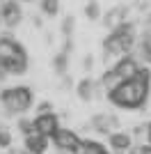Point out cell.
I'll list each match as a JSON object with an SVG mask.
<instances>
[{
    "label": "cell",
    "instance_id": "3957f363",
    "mask_svg": "<svg viewBox=\"0 0 151 154\" xmlns=\"http://www.w3.org/2000/svg\"><path fill=\"white\" fill-rule=\"evenodd\" d=\"M30 58L25 48L14 37H0V69H5L9 76H21L28 71Z\"/></svg>",
    "mask_w": 151,
    "mask_h": 154
},
{
    "label": "cell",
    "instance_id": "8fae6325",
    "mask_svg": "<svg viewBox=\"0 0 151 154\" xmlns=\"http://www.w3.org/2000/svg\"><path fill=\"white\" fill-rule=\"evenodd\" d=\"M117 127H119V120L114 115H110V113H96L92 117V129L99 131V134L110 136L112 131H117Z\"/></svg>",
    "mask_w": 151,
    "mask_h": 154
},
{
    "label": "cell",
    "instance_id": "ac0fdd59",
    "mask_svg": "<svg viewBox=\"0 0 151 154\" xmlns=\"http://www.w3.org/2000/svg\"><path fill=\"white\" fill-rule=\"evenodd\" d=\"M73 26H76V19H73V16H67V19L62 21V35L67 39H71V35H73Z\"/></svg>",
    "mask_w": 151,
    "mask_h": 154
},
{
    "label": "cell",
    "instance_id": "cb8c5ba5",
    "mask_svg": "<svg viewBox=\"0 0 151 154\" xmlns=\"http://www.w3.org/2000/svg\"><path fill=\"white\" fill-rule=\"evenodd\" d=\"M128 154H140V147H133V149H131Z\"/></svg>",
    "mask_w": 151,
    "mask_h": 154
},
{
    "label": "cell",
    "instance_id": "d6986e66",
    "mask_svg": "<svg viewBox=\"0 0 151 154\" xmlns=\"http://www.w3.org/2000/svg\"><path fill=\"white\" fill-rule=\"evenodd\" d=\"M9 145H12V136H9L7 129H2L0 131V147H9Z\"/></svg>",
    "mask_w": 151,
    "mask_h": 154
},
{
    "label": "cell",
    "instance_id": "52a82bcc",
    "mask_svg": "<svg viewBox=\"0 0 151 154\" xmlns=\"http://www.w3.org/2000/svg\"><path fill=\"white\" fill-rule=\"evenodd\" d=\"M34 134H41V136H46V138H50L53 140V136L60 131V117L55 115V113H37L34 115Z\"/></svg>",
    "mask_w": 151,
    "mask_h": 154
},
{
    "label": "cell",
    "instance_id": "9c48e42d",
    "mask_svg": "<svg viewBox=\"0 0 151 154\" xmlns=\"http://www.w3.org/2000/svg\"><path fill=\"white\" fill-rule=\"evenodd\" d=\"M108 149L112 154H128L133 149V136L128 131H112L108 136Z\"/></svg>",
    "mask_w": 151,
    "mask_h": 154
},
{
    "label": "cell",
    "instance_id": "e0dca14e",
    "mask_svg": "<svg viewBox=\"0 0 151 154\" xmlns=\"http://www.w3.org/2000/svg\"><path fill=\"white\" fill-rule=\"evenodd\" d=\"M85 16H87L89 21H99V19H103L101 7H99V2H96V0H89L87 5H85Z\"/></svg>",
    "mask_w": 151,
    "mask_h": 154
},
{
    "label": "cell",
    "instance_id": "9a60e30c",
    "mask_svg": "<svg viewBox=\"0 0 151 154\" xmlns=\"http://www.w3.org/2000/svg\"><path fill=\"white\" fill-rule=\"evenodd\" d=\"M53 69L57 71V74H60V76H64V74H67V69H69V51H60L55 55V60H53Z\"/></svg>",
    "mask_w": 151,
    "mask_h": 154
},
{
    "label": "cell",
    "instance_id": "ffe728a7",
    "mask_svg": "<svg viewBox=\"0 0 151 154\" xmlns=\"http://www.w3.org/2000/svg\"><path fill=\"white\" fill-rule=\"evenodd\" d=\"M92 67H94V55H85V58H82V69L89 71Z\"/></svg>",
    "mask_w": 151,
    "mask_h": 154
},
{
    "label": "cell",
    "instance_id": "8992f818",
    "mask_svg": "<svg viewBox=\"0 0 151 154\" xmlns=\"http://www.w3.org/2000/svg\"><path fill=\"white\" fill-rule=\"evenodd\" d=\"M82 140H85V138H80L76 131L64 129V127L53 136V145H55L62 154H78L80 147H82Z\"/></svg>",
    "mask_w": 151,
    "mask_h": 154
},
{
    "label": "cell",
    "instance_id": "484cf974",
    "mask_svg": "<svg viewBox=\"0 0 151 154\" xmlns=\"http://www.w3.org/2000/svg\"><path fill=\"white\" fill-rule=\"evenodd\" d=\"M101 154H112V152H110V149H105V152H101Z\"/></svg>",
    "mask_w": 151,
    "mask_h": 154
},
{
    "label": "cell",
    "instance_id": "7a4b0ae2",
    "mask_svg": "<svg viewBox=\"0 0 151 154\" xmlns=\"http://www.w3.org/2000/svg\"><path fill=\"white\" fill-rule=\"evenodd\" d=\"M138 30L131 21H126L124 26H119L117 30H112L103 39V53L108 58H126L138 48Z\"/></svg>",
    "mask_w": 151,
    "mask_h": 154
},
{
    "label": "cell",
    "instance_id": "277c9868",
    "mask_svg": "<svg viewBox=\"0 0 151 154\" xmlns=\"http://www.w3.org/2000/svg\"><path fill=\"white\" fill-rule=\"evenodd\" d=\"M144 69L142 64H140L138 58H133V55H126V58H119L117 62L110 67V69L101 76V88L108 92H112L114 88H119L121 83H126V81H131L133 76H138L140 71Z\"/></svg>",
    "mask_w": 151,
    "mask_h": 154
},
{
    "label": "cell",
    "instance_id": "30bf717a",
    "mask_svg": "<svg viewBox=\"0 0 151 154\" xmlns=\"http://www.w3.org/2000/svg\"><path fill=\"white\" fill-rule=\"evenodd\" d=\"M128 9H131V7H126V5H117V7H112V9H108V12L103 14V26H105L110 32L117 30L119 26H124V23H126Z\"/></svg>",
    "mask_w": 151,
    "mask_h": 154
},
{
    "label": "cell",
    "instance_id": "d4e9b609",
    "mask_svg": "<svg viewBox=\"0 0 151 154\" xmlns=\"http://www.w3.org/2000/svg\"><path fill=\"white\" fill-rule=\"evenodd\" d=\"M0 26H5V23H2V12H0Z\"/></svg>",
    "mask_w": 151,
    "mask_h": 154
},
{
    "label": "cell",
    "instance_id": "4fadbf2b",
    "mask_svg": "<svg viewBox=\"0 0 151 154\" xmlns=\"http://www.w3.org/2000/svg\"><path fill=\"white\" fill-rule=\"evenodd\" d=\"M138 53H140V60L147 64H151V26L142 28V35L138 39Z\"/></svg>",
    "mask_w": 151,
    "mask_h": 154
},
{
    "label": "cell",
    "instance_id": "6da1fadb",
    "mask_svg": "<svg viewBox=\"0 0 151 154\" xmlns=\"http://www.w3.org/2000/svg\"><path fill=\"white\" fill-rule=\"evenodd\" d=\"M149 92H151V71L142 69L138 76H133L131 81H126L119 88H114L112 92H108V99L112 106L121 110H140L147 106Z\"/></svg>",
    "mask_w": 151,
    "mask_h": 154
},
{
    "label": "cell",
    "instance_id": "ba28073f",
    "mask_svg": "<svg viewBox=\"0 0 151 154\" xmlns=\"http://www.w3.org/2000/svg\"><path fill=\"white\" fill-rule=\"evenodd\" d=\"M2 23L5 28H19L21 21H23V9H21V0H5L2 7Z\"/></svg>",
    "mask_w": 151,
    "mask_h": 154
},
{
    "label": "cell",
    "instance_id": "5bb4252c",
    "mask_svg": "<svg viewBox=\"0 0 151 154\" xmlns=\"http://www.w3.org/2000/svg\"><path fill=\"white\" fill-rule=\"evenodd\" d=\"M94 90H96V83L94 81H89V78H82L78 88H76V94L80 97L82 101H92L94 99Z\"/></svg>",
    "mask_w": 151,
    "mask_h": 154
},
{
    "label": "cell",
    "instance_id": "7402d4cb",
    "mask_svg": "<svg viewBox=\"0 0 151 154\" xmlns=\"http://www.w3.org/2000/svg\"><path fill=\"white\" fill-rule=\"evenodd\" d=\"M140 154H151V145H142V147H140Z\"/></svg>",
    "mask_w": 151,
    "mask_h": 154
},
{
    "label": "cell",
    "instance_id": "7c38bea8",
    "mask_svg": "<svg viewBox=\"0 0 151 154\" xmlns=\"http://www.w3.org/2000/svg\"><path fill=\"white\" fill-rule=\"evenodd\" d=\"M48 140L50 138H46V136H41V134H28L25 140H23V147L30 154H44L46 149H48Z\"/></svg>",
    "mask_w": 151,
    "mask_h": 154
},
{
    "label": "cell",
    "instance_id": "603a6c76",
    "mask_svg": "<svg viewBox=\"0 0 151 154\" xmlns=\"http://www.w3.org/2000/svg\"><path fill=\"white\" fill-rule=\"evenodd\" d=\"M147 140H149V145H151V122L147 124Z\"/></svg>",
    "mask_w": 151,
    "mask_h": 154
},
{
    "label": "cell",
    "instance_id": "2e32d148",
    "mask_svg": "<svg viewBox=\"0 0 151 154\" xmlns=\"http://www.w3.org/2000/svg\"><path fill=\"white\" fill-rule=\"evenodd\" d=\"M39 9H41V14L44 16H57V12H60V0H41L39 2Z\"/></svg>",
    "mask_w": 151,
    "mask_h": 154
},
{
    "label": "cell",
    "instance_id": "5b68a950",
    "mask_svg": "<svg viewBox=\"0 0 151 154\" xmlns=\"http://www.w3.org/2000/svg\"><path fill=\"white\" fill-rule=\"evenodd\" d=\"M0 106L7 115H23L34 106V92L25 85L5 88L0 92Z\"/></svg>",
    "mask_w": 151,
    "mask_h": 154
},
{
    "label": "cell",
    "instance_id": "44dd1931",
    "mask_svg": "<svg viewBox=\"0 0 151 154\" xmlns=\"http://www.w3.org/2000/svg\"><path fill=\"white\" fill-rule=\"evenodd\" d=\"M37 110H39V113H53V103H41Z\"/></svg>",
    "mask_w": 151,
    "mask_h": 154
}]
</instances>
